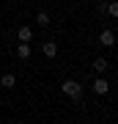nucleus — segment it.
Returning a JSON list of instances; mask_svg holds the SVG:
<instances>
[{
	"mask_svg": "<svg viewBox=\"0 0 118 124\" xmlns=\"http://www.w3.org/2000/svg\"><path fill=\"white\" fill-rule=\"evenodd\" d=\"M61 91L69 99H74V102H80V97H83V85H80L77 80H63V83H61Z\"/></svg>",
	"mask_w": 118,
	"mask_h": 124,
	"instance_id": "f257e3e1",
	"label": "nucleus"
},
{
	"mask_svg": "<svg viewBox=\"0 0 118 124\" xmlns=\"http://www.w3.org/2000/svg\"><path fill=\"white\" fill-rule=\"evenodd\" d=\"M93 91H96L99 97H104V94H110V83L104 77H96V80H93Z\"/></svg>",
	"mask_w": 118,
	"mask_h": 124,
	"instance_id": "f03ea898",
	"label": "nucleus"
},
{
	"mask_svg": "<svg viewBox=\"0 0 118 124\" xmlns=\"http://www.w3.org/2000/svg\"><path fill=\"white\" fill-rule=\"evenodd\" d=\"M99 44H102V47H113V44H115V33H113V31H102V33H99Z\"/></svg>",
	"mask_w": 118,
	"mask_h": 124,
	"instance_id": "7ed1b4c3",
	"label": "nucleus"
},
{
	"mask_svg": "<svg viewBox=\"0 0 118 124\" xmlns=\"http://www.w3.org/2000/svg\"><path fill=\"white\" fill-rule=\"evenodd\" d=\"M17 36H19V41H22V44H28V41L33 39V31H30V28H28V25H22L19 31H17Z\"/></svg>",
	"mask_w": 118,
	"mask_h": 124,
	"instance_id": "20e7f679",
	"label": "nucleus"
},
{
	"mask_svg": "<svg viewBox=\"0 0 118 124\" xmlns=\"http://www.w3.org/2000/svg\"><path fill=\"white\" fill-rule=\"evenodd\" d=\"M107 66H110V61H107V58H96V61H93V69H96L99 75H104Z\"/></svg>",
	"mask_w": 118,
	"mask_h": 124,
	"instance_id": "39448f33",
	"label": "nucleus"
},
{
	"mask_svg": "<svg viewBox=\"0 0 118 124\" xmlns=\"http://www.w3.org/2000/svg\"><path fill=\"white\" fill-rule=\"evenodd\" d=\"M0 85H3V88H14V85H17V77H14V75H3V77H0Z\"/></svg>",
	"mask_w": 118,
	"mask_h": 124,
	"instance_id": "423d86ee",
	"label": "nucleus"
},
{
	"mask_svg": "<svg viewBox=\"0 0 118 124\" xmlns=\"http://www.w3.org/2000/svg\"><path fill=\"white\" fill-rule=\"evenodd\" d=\"M44 55H47V58H55L58 55V44H55V41H44Z\"/></svg>",
	"mask_w": 118,
	"mask_h": 124,
	"instance_id": "0eeeda50",
	"label": "nucleus"
},
{
	"mask_svg": "<svg viewBox=\"0 0 118 124\" xmlns=\"http://www.w3.org/2000/svg\"><path fill=\"white\" fill-rule=\"evenodd\" d=\"M17 55H19V61H28V58H30V44H22V41H19Z\"/></svg>",
	"mask_w": 118,
	"mask_h": 124,
	"instance_id": "6e6552de",
	"label": "nucleus"
},
{
	"mask_svg": "<svg viewBox=\"0 0 118 124\" xmlns=\"http://www.w3.org/2000/svg\"><path fill=\"white\" fill-rule=\"evenodd\" d=\"M36 22H39L41 28H47V25H49V14H47V11H39V14H36Z\"/></svg>",
	"mask_w": 118,
	"mask_h": 124,
	"instance_id": "1a4fd4ad",
	"label": "nucleus"
},
{
	"mask_svg": "<svg viewBox=\"0 0 118 124\" xmlns=\"http://www.w3.org/2000/svg\"><path fill=\"white\" fill-rule=\"evenodd\" d=\"M104 11L110 14V17H118V0H113V3H107V6H104Z\"/></svg>",
	"mask_w": 118,
	"mask_h": 124,
	"instance_id": "9d476101",
	"label": "nucleus"
},
{
	"mask_svg": "<svg viewBox=\"0 0 118 124\" xmlns=\"http://www.w3.org/2000/svg\"><path fill=\"white\" fill-rule=\"evenodd\" d=\"M17 124H22V121H17Z\"/></svg>",
	"mask_w": 118,
	"mask_h": 124,
	"instance_id": "9b49d317",
	"label": "nucleus"
}]
</instances>
